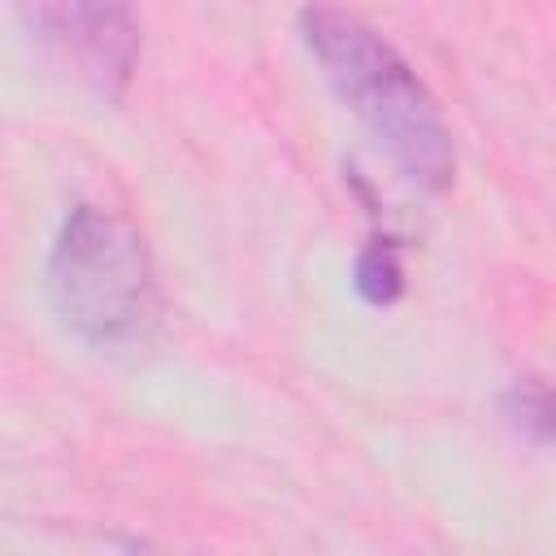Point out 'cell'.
Segmentation results:
<instances>
[{
  "label": "cell",
  "mask_w": 556,
  "mask_h": 556,
  "mask_svg": "<svg viewBox=\"0 0 556 556\" xmlns=\"http://www.w3.org/2000/svg\"><path fill=\"white\" fill-rule=\"evenodd\" d=\"M504 417L534 443H556V387L543 378H521L504 391Z\"/></svg>",
  "instance_id": "obj_4"
},
{
  "label": "cell",
  "mask_w": 556,
  "mask_h": 556,
  "mask_svg": "<svg viewBox=\"0 0 556 556\" xmlns=\"http://www.w3.org/2000/svg\"><path fill=\"white\" fill-rule=\"evenodd\" d=\"M304 43L334 96L387 148L404 178L426 191H447L456 178V143L408 61L361 17L330 4H313L304 13Z\"/></svg>",
  "instance_id": "obj_1"
},
{
  "label": "cell",
  "mask_w": 556,
  "mask_h": 556,
  "mask_svg": "<svg viewBox=\"0 0 556 556\" xmlns=\"http://www.w3.org/2000/svg\"><path fill=\"white\" fill-rule=\"evenodd\" d=\"M39 48L83 87L113 100L139 61V17L130 0H13Z\"/></svg>",
  "instance_id": "obj_3"
},
{
  "label": "cell",
  "mask_w": 556,
  "mask_h": 556,
  "mask_svg": "<svg viewBox=\"0 0 556 556\" xmlns=\"http://www.w3.org/2000/svg\"><path fill=\"white\" fill-rule=\"evenodd\" d=\"M48 295L65 330L91 348H139L156 326V282L139 230L100 204H78L48 256Z\"/></svg>",
  "instance_id": "obj_2"
},
{
  "label": "cell",
  "mask_w": 556,
  "mask_h": 556,
  "mask_svg": "<svg viewBox=\"0 0 556 556\" xmlns=\"http://www.w3.org/2000/svg\"><path fill=\"white\" fill-rule=\"evenodd\" d=\"M404 287V269H400V248L391 239H374L361 256H356V291L369 304H391Z\"/></svg>",
  "instance_id": "obj_5"
}]
</instances>
